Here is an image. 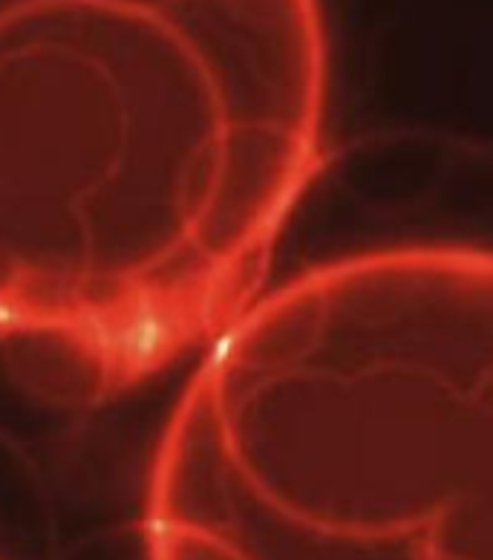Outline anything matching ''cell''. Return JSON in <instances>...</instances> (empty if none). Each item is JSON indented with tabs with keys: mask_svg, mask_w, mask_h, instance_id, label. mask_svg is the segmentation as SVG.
Returning a JSON list of instances; mask_svg holds the SVG:
<instances>
[{
	"mask_svg": "<svg viewBox=\"0 0 493 560\" xmlns=\"http://www.w3.org/2000/svg\"><path fill=\"white\" fill-rule=\"evenodd\" d=\"M320 102L315 0H0V341L96 399L220 336Z\"/></svg>",
	"mask_w": 493,
	"mask_h": 560,
	"instance_id": "cell-1",
	"label": "cell"
}]
</instances>
